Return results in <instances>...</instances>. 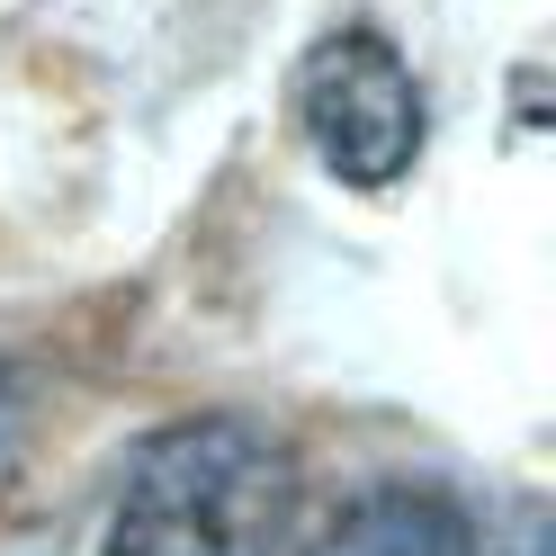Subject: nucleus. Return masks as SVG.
<instances>
[{
  "label": "nucleus",
  "instance_id": "1",
  "mask_svg": "<svg viewBox=\"0 0 556 556\" xmlns=\"http://www.w3.org/2000/svg\"><path fill=\"white\" fill-rule=\"evenodd\" d=\"M305 530V476L269 431L170 422L126 458L109 556H288Z\"/></svg>",
  "mask_w": 556,
  "mask_h": 556
},
{
  "label": "nucleus",
  "instance_id": "2",
  "mask_svg": "<svg viewBox=\"0 0 556 556\" xmlns=\"http://www.w3.org/2000/svg\"><path fill=\"white\" fill-rule=\"evenodd\" d=\"M296 117L315 135L332 180L351 189H395L413 153H422V90H413L404 54L377 27H341L305 54L296 73Z\"/></svg>",
  "mask_w": 556,
  "mask_h": 556
},
{
  "label": "nucleus",
  "instance_id": "3",
  "mask_svg": "<svg viewBox=\"0 0 556 556\" xmlns=\"http://www.w3.org/2000/svg\"><path fill=\"white\" fill-rule=\"evenodd\" d=\"M476 511L440 484H377L368 503H351L332 530L296 539L288 556H467Z\"/></svg>",
  "mask_w": 556,
  "mask_h": 556
},
{
  "label": "nucleus",
  "instance_id": "4",
  "mask_svg": "<svg viewBox=\"0 0 556 556\" xmlns=\"http://www.w3.org/2000/svg\"><path fill=\"white\" fill-rule=\"evenodd\" d=\"M467 556H547V511H539V503H511V511L494 520V530L476 520Z\"/></svg>",
  "mask_w": 556,
  "mask_h": 556
},
{
  "label": "nucleus",
  "instance_id": "5",
  "mask_svg": "<svg viewBox=\"0 0 556 556\" xmlns=\"http://www.w3.org/2000/svg\"><path fill=\"white\" fill-rule=\"evenodd\" d=\"M10 422H18V395H10V377H0V448H10Z\"/></svg>",
  "mask_w": 556,
  "mask_h": 556
}]
</instances>
